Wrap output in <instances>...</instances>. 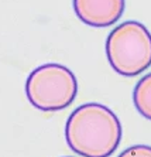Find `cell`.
<instances>
[{
    "mask_svg": "<svg viewBox=\"0 0 151 157\" xmlns=\"http://www.w3.org/2000/svg\"><path fill=\"white\" fill-rule=\"evenodd\" d=\"M123 129L112 109L89 102L78 106L65 124L68 146L82 157H109L117 150Z\"/></svg>",
    "mask_w": 151,
    "mask_h": 157,
    "instance_id": "cell-1",
    "label": "cell"
},
{
    "mask_svg": "<svg viewBox=\"0 0 151 157\" xmlns=\"http://www.w3.org/2000/svg\"><path fill=\"white\" fill-rule=\"evenodd\" d=\"M107 61L123 77H136L151 67V33L140 21L116 26L106 40Z\"/></svg>",
    "mask_w": 151,
    "mask_h": 157,
    "instance_id": "cell-2",
    "label": "cell"
},
{
    "mask_svg": "<svg viewBox=\"0 0 151 157\" xmlns=\"http://www.w3.org/2000/svg\"><path fill=\"white\" fill-rule=\"evenodd\" d=\"M78 94L74 72L61 64L37 67L26 81L28 102L42 112H58L72 105Z\"/></svg>",
    "mask_w": 151,
    "mask_h": 157,
    "instance_id": "cell-3",
    "label": "cell"
},
{
    "mask_svg": "<svg viewBox=\"0 0 151 157\" xmlns=\"http://www.w3.org/2000/svg\"><path fill=\"white\" fill-rule=\"evenodd\" d=\"M72 4L82 23L99 29L116 24L126 7L124 0H72Z\"/></svg>",
    "mask_w": 151,
    "mask_h": 157,
    "instance_id": "cell-4",
    "label": "cell"
},
{
    "mask_svg": "<svg viewBox=\"0 0 151 157\" xmlns=\"http://www.w3.org/2000/svg\"><path fill=\"white\" fill-rule=\"evenodd\" d=\"M133 103L141 116L151 121V72L137 82L133 91Z\"/></svg>",
    "mask_w": 151,
    "mask_h": 157,
    "instance_id": "cell-5",
    "label": "cell"
},
{
    "mask_svg": "<svg viewBox=\"0 0 151 157\" xmlns=\"http://www.w3.org/2000/svg\"><path fill=\"white\" fill-rule=\"evenodd\" d=\"M119 157H151V146L145 144H136L129 149L123 150Z\"/></svg>",
    "mask_w": 151,
    "mask_h": 157,
    "instance_id": "cell-6",
    "label": "cell"
}]
</instances>
